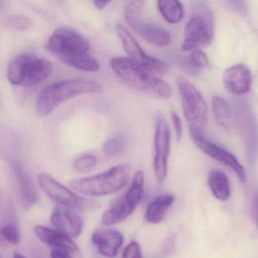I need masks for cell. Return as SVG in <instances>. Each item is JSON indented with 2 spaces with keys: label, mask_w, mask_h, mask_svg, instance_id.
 Listing matches in <instances>:
<instances>
[{
  "label": "cell",
  "mask_w": 258,
  "mask_h": 258,
  "mask_svg": "<svg viewBox=\"0 0 258 258\" xmlns=\"http://www.w3.org/2000/svg\"><path fill=\"white\" fill-rule=\"evenodd\" d=\"M90 47L84 36L69 28L54 31L46 43L48 51L64 64L84 72H98L100 64L89 54Z\"/></svg>",
  "instance_id": "1"
},
{
  "label": "cell",
  "mask_w": 258,
  "mask_h": 258,
  "mask_svg": "<svg viewBox=\"0 0 258 258\" xmlns=\"http://www.w3.org/2000/svg\"><path fill=\"white\" fill-rule=\"evenodd\" d=\"M110 64L113 72L131 88L160 99L171 97L173 90L166 81L129 58L115 57Z\"/></svg>",
  "instance_id": "2"
},
{
  "label": "cell",
  "mask_w": 258,
  "mask_h": 258,
  "mask_svg": "<svg viewBox=\"0 0 258 258\" xmlns=\"http://www.w3.org/2000/svg\"><path fill=\"white\" fill-rule=\"evenodd\" d=\"M102 85L97 81L86 78H73L53 83L45 87L37 96L36 112L46 117L64 101L80 95L101 93Z\"/></svg>",
  "instance_id": "3"
},
{
  "label": "cell",
  "mask_w": 258,
  "mask_h": 258,
  "mask_svg": "<svg viewBox=\"0 0 258 258\" xmlns=\"http://www.w3.org/2000/svg\"><path fill=\"white\" fill-rule=\"evenodd\" d=\"M131 168L130 164H120L114 166L103 173L74 179L69 185L80 194L90 197L109 196L126 186L129 182Z\"/></svg>",
  "instance_id": "4"
},
{
  "label": "cell",
  "mask_w": 258,
  "mask_h": 258,
  "mask_svg": "<svg viewBox=\"0 0 258 258\" xmlns=\"http://www.w3.org/2000/svg\"><path fill=\"white\" fill-rule=\"evenodd\" d=\"M52 71V63L47 58L36 54L22 53L10 61L7 78L12 85L33 87L45 81Z\"/></svg>",
  "instance_id": "5"
},
{
  "label": "cell",
  "mask_w": 258,
  "mask_h": 258,
  "mask_svg": "<svg viewBox=\"0 0 258 258\" xmlns=\"http://www.w3.org/2000/svg\"><path fill=\"white\" fill-rule=\"evenodd\" d=\"M176 84L182 99V109L191 137L204 136L208 123L206 101L197 88L185 78H178Z\"/></svg>",
  "instance_id": "6"
},
{
  "label": "cell",
  "mask_w": 258,
  "mask_h": 258,
  "mask_svg": "<svg viewBox=\"0 0 258 258\" xmlns=\"http://www.w3.org/2000/svg\"><path fill=\"white\" fill-rule=\"evenodd\" d=\"M192 16L185 28L182 50H196L212 42L214 34V17L208 4L196 1L191 7Z\"/></svg>",
  "instance_id": "7"
},
{
  "label": "cell",
  "mask_w": 258,
  "mask_h": 258,
  "mask_svg": "<svg viewBox=\"0 0 258 258\" xmlns=\"http://www.w3.org/2000/svg\"><path fill=\"white\" fill-rule=\"evenodd\" d=\"M144 181V173L139 170L134 175L128 191L102 214V222L105 226L122 223L134 212L143 199Z\"/></svg>",
  "instance_id": "8"
},
{
  "label": "cell",
  "mask_w": 258,
  "mask_h": 258,
  "mask_svg": "<svg viewBox=\"0 0 258 258\" xmlns=\"http://www.w3.org/2000/svg\"><path fill=\"white\" fill-rule=\"evenodd\" d=\"M145 2L137 0L129 3L125 10L126 22L136 33L146 41L158 47H165L171 41L170 33L156 24L143 20Z\"/></svg>",
  "instance_id": "9"
},
{
  "label": "cell",
  "mask_w": 258,
  "mask_h": 258,
  "mask_svg": "<svg viewBox=\"0 0 258 258\" xmlns=\"http://www.w3.org/2000/svg\"><path fill=\"white\" fill-rule=\"evenodd\" d=\"M234 111L247 158L250 161H254L258 155L257 122L248 104L243 99L235 101Z\"/></svg>",
  "instance_id": "10"
},
{
  "label": "cell",
  "mask_w": 258,
  "mask_h": 258,
  "mask_svg": "<svg viewBox=\"0 0 258 258\" xmlns=\"http://www.w3.org/2000/svg\"><path fill=\"white\" fill-rule=\"evenodd\" d=\"M115 31L130 59L154 74H166L169 72V66L164 61L151 56L143 50L126 27L117 24Z\"/></svg>",
  "instance_id": "11"
},
{
  "label": "cell",
  "mask_w": 258,
  "mask_h": 258,
  "mask_svg": "<svg viewBox=\"0 0 258 258\" xmlns=\"http://www.w3.org/2000/svg\"><path fill=\"white\" fill-rule=\"evenodd\" d=\"M170 152V131L162 114H158L155 124V156L153 167L155 177L160 184L165 180Z\"/></svg>",
  "instance_id": "12"
},
{
  "label": "cell",
  "mask_w": 258,
  "mask_h": 258,
  "mask_svg": "<svg viewBox=\"0 0 258 258\" xmlns=\"http://www.w3.org/2000/svg\"><path fill=\"white\" fill-rule=\"evenodd\" d=\"M39 185L45 194L58 203L60 206L66 207L73 210H83L88 206V202L58 182L47 173L39 174Z\"/></svg>",
  "instance_id": "13"
},
{
  "label": "cell",
  "mask_w": 258,
  "mask_h": 258,
  "mask_svg": "<svg viewBox=\"0 0 258 258\" xmlns=\"http://www.w3.org/2000/svg\"><path fill=\"white\" fill-rule=\"evenodd\" d=\"M195 144L208 156L217 160L219 162L229 167L238 176L241 182H246V173L244 167L238 160L229 151L217 146L215 143L207 140L205 136L191 137Z\"/></svg>",
  "instance_id": "14"
},
{
  "label": "cell",
  "mask_w": 258,
  "mask_h": 258,
  "mask_svg": "<svg viewBox=\"0 0 258 258\" xmlns=\"http://www.w3.org/2000/svg\"><path fill=\"white\" fill-rule=\"evenodd\" d=\"M51 223L55 229L72 238H78L84 227V220L75 210L55 206L51 215Z\"/></svg>",
  "instance_id": "15"
},
{
  "label": "cell",
  "mask_w": 258,
  "mask_h": 258,
  "mask_svg": "<svg viewBox=\"0 0 258 258\" xmlns=\"http://www.w3.org/2000/svg\"><path fill=\"white\" fill-rule=\"evenodd\" d=\"M252 74L244 64H237L225 71L223 82L229 93L241 96L250 91L252 86Z\"/></svg>",
  "instance_id": "16"
},
{
  "label": "cell",
  "mask_w": 258,
  "mask_h": 258,
  "mask_svg": "<svg viewBox=\"0 0 258 258\" xmlns=\"http://www.w3.org/2000/svg\"><path fill=\"white\" fill-rule=\"evenodd\" d=\"M11 169L19 185V197L22 206L25 209H30L37 203L39 199L38 192L34 182L19 161H12Z\"/></svg>",
  "instance_id": "17"
},
{
  "label": "cell",
  "mask_w": 258,
  "mask_h": 258,
  "mask_svg": "<svg viewBox=\"0 0 258 258\" xmlns=\"http://www.w3.org/2000/svg\"><path fill=\"white\" fill-rule=\"evenodd\" d=\"M92 241L102 256L114 258L123 243V236L116 229H99L92 235Z\"/></svg>",
  "instance_id": "18"
},
{
  "label": "cell",
  "mask_w": 258,
  "mask_h": 258,
  "mask_svg": "<svg viewBox=\"0 0 258 258\" xmlns=\"http://www.w3.org/2000/svg\"><path fill=\"white\" fill-rule=\"evenodd\" d=\"M34 230L36 236L46 245L52 247V249L66 250L71 254L80 251L79 247L72 238L57 229L47 226H36Z\"/></svg>",
  "instance_id": "19"
},
{
  "label": "cell",
  "mask_w": 258,
  "mask_h": 258,
  "mask_svg": "<svg viewBox=\"0 0 258 258\" xmlns=\"http://www.w3.org/2000/svg\"><path fill=\"white\" fill-rule=\"evenodd\" d=\"M213 114L217 124L226 132L231 133L236 127L235 111L229 102L220 96H214L212 99Z\"/></svg>",
  "instance_id": "20"
},
{
  "label": "cell",
  "mask_w": 258,
  "mask_h": 258,
  "mask_svg": "<svg viewBox=\"0 0 258 258\" xmlns=\"http://www.w3.org/2000/svg\"><path fill=\"white\" fill-rule=\"evenodd\" d=\"M173 202L174 196L173 195L163 194L157 196L147 207L145 214L146 221L152 224L161 223Z\"/></svg>",
  "instance_id": "21"
},
{
  "label": "cell",
  "mask_w": 258,
  "mask_h": 258,
  "mask_svg": "<svg viewBox=\"0 0 258 258\" xmlns=\"http://www.w3.org/2000/svg\"><path fill=\"white\" fill-rule=\"evenodd\" d=\"M208 185L216 199L226 201L230 197L231 190L227 176L220 170H212L208 176Z\"/></svg>",
  "instance_id": "22"
},
{
  "label": "cell",
  "mask_w": 258,
  "mask_h": 258,
  "mask_svg": "<svg viewBox=\"0 0 258 258\" xmlns=\"http://www.w3.org/2000/svg\"><path fill=\"white\" fill-rule=\"evenodd\" d=\"M158 8L162 17L168 23H179L183 18V7H182V4L177 0L158 1Z\"/></svg>",
  "instance_id": "23"
},
{
  "label": "cell",
  "mask_w": 258,
  "mask_h": 258,
  "mask_svg": "<svg viewBox=\"0 0 258 258\" xmlns=\"http://www.w3.org/2000/svg\"><path fill=\"white\" fill-rule=\"evenodd\" d=\"M4 24L6 28L9 29L24 31L29 30L32 27L33 22L28 16L14 14L6 18Z\"/></svg>",
  "instance_id": "24"
},
{
  "label": "cell",
  "mask_w": 258,
  "mask_h": 258,
  "mask_svg": "<svg viewBox=\"0 0 258 258\" xmlns=\"http://www.w3.org/2000/svg\"><path fill=\"white\" fill-rule=\"evenodd\" d=\"M126 139L122 136H116L107 140L104 143L103 152L109 157L117 156L121 155L126 149Z\"/></svg>",
  "instance_id": "25"
},
{
  "label": "cell",
  "mask_w": 258,
  "mask_h": 258,
  "mask_svg": "<svg viewBox=\"0 0 258 258\" xmlns=\"http://www.w3.org/2000/svg\"><path fill=\"white\" fill-rule=\"evenodd\" d=\"M96 163H97V160L94 155H84L75 159L74 161V167L79 173H88L94 168Z\"/></svg>",
  "instance_id": "26"
},
{
  "label": "cell",
  "mask_w": 258,
  "mask_h": 258,
  "mask_svg": "<svg viewBox=\"0 0 258 258\" xmlns=\"http://www.w3.org/2000/svg\"><path fill=\"white\" fill-rule=\"evenodd\" d=\"M171 60L174 64L179 66L181 69L189 75H196L200 72V69L193 66L190 57L185 56L182 54H171Z\"/></svg>",
  "instance_id": "27"
},
{
  "label": "cell",
  "mask_w": 258,
  "mask_h": 258,
  "mask_svg": "<svg viewBox=\"0 0 258 258\" xmlns=\"http://www.w3.org/2000/svg\"><path fill=\"white\" fill-rule=\"evenodd\" d=\"M3 238L10 244H18L21 241V232L19 227L13 223L4 225L1 228Z\"/></svg>",
  "instance_id": "28"
},
{
  "label": "cell",
  "mask_w": 258,
  "mask_h": 258,
  "mask_svg": "<svg viewBox=\"0 0 258 258\" xmlns=\"http://www.w3.org/2000/svg\"><path fill=\"white\" fill-rule=\"evenodd\" d=\"M189 57L193 66L197 69H200L209 66V59L208 56L203 51L200 49L193 50Z\"/></svg>",
  "instance_id": "29"
},
{
  "label": "cell",
  "mask_w": 258,
  "mask_h": 258,
  "mask_svg": "<svg viewBox=\"0 0 258 258\" xmlns=\"http://www.w3.org/2000/svg\"><path fill=\"white\" fill-rule=\"evenodd\" d=\"M122 258H143L140 244L135 241L130 242L123 250Z\"/></svg>",
  "instance_id": "30"
},
{
  "label": "cell",
  "mask_w": 258,
  "mask_h": 258,
  "mask_svg": "<svg viewBox=\"0 0 258 258\" xmlns=\"http://www.w3.org/2000/svg\"><path fill=\"white\" fill-rule=\"evenodd\" d=\"M170 119H171L172 123H173V128H174L176 140H177V141H180L182 137V131H183L180 117L175 111H170Z\"/></svg>",
  "instance_id": "31"
},
{
  "label": "cell",
  "mask_w": 258,
  "mask_h": 258,
  "mask_svg": "<svg viewBox=\"0 0 258 258\" xmlns=\"http://www.w3.org/2000/svg\"><path fill=\"white\" fill-rule=\"evenodd\" d=\"M229 7L241 16H245L248 12L247 4L243 1H229Z\"/></svg>",
  "instance_id": "32"
},
{
  "label": "cell",
  "mask_w": 258,
  "mask_h": 258,
  "mask_svg": "<svg viewBox=\"0 0 258 258\" xmlns=\"http://www.w3.org/2000/svg\"><path fill=\"white\" fill-rule=\"evenodd\" d=\"M252 214H253V220L256 224V229L258 230V194L254 196L252 203Z\"/></svg>",
  "instance_id": "33"
},
{
  "label": "cell",
  "mask_w": 258,
  "mask_h": 258,
  "mask_svg": "<svg viewBox=\"0 0 258 258\" xmlns=\"http://www.w3.org/2000/svg\"><path fill=\"white\" fill-rule=\"evenodd\" d=\"M51 258H72V254L66 250L52 249Z\"/></svg>",
  "instance_id": "34"
},
{
  "label": "cell",
  "mask_w": 258,
  "mask_h": 258,
  "mask_svg": "<svg viewBox=\"0 0 258 258\" xmlns=\"http://www.w3.org/2000/svg\"><path fill=\"white\" fill-rule=\"evenodd\" d=\"M109 4V1H94L93 2L95 7L99 11L104 10L107 7V5H108Z\"/></svg>",
  "instance_id": "35"
},
{
  "label": "cell",
  "mask_w": 258,
  "mask_h": 258,
  "mask_svg": "<svg viewBox=\"0 0 258 258\" xmlns=\"http://www.w3.org/2000/svg\"><path fill=\"white\" fill-rule=\"evenodd\" d=\"M14 258H27L25 257V256H23V255L21 254V253H16L14 255Z\"/></svg>",
  "instance_id": "36"
}]
</instances>
